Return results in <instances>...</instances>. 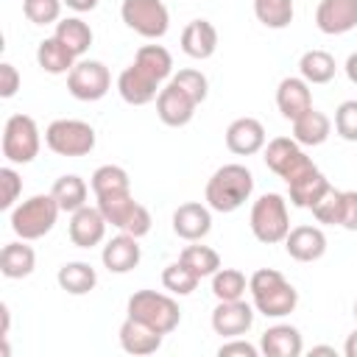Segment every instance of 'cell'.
Here are the masks:
<instances>
[{
	"mask_svg": "<svg viewBox=\"0 0 357 357\" xmlns=\"http://www.w3.org/2000/svg\"><path fill=\"white\" fill-rule=\"evenodd\" d=\"M0 184H3V195H0V206L3 209H14V201L22 192V178L14 167H0Z\"/></svg>",
	"mask_w": 357,
	"mask_h": 357,
	"instance_id": "cell-43",
	"label": "cell"
},
{
	"mask_svg": "<svg viewBox=\"0 0 357 357\" xmlns=\"http://www.w3.org/2000/svg\"><path fill=\"white\" fill-rule=\"evenodd\" d=\"M98 209L103 212V218L117 226L120 231H128L134 237H145L151 231V212L134 201L131 190H123V192H109V195H98L95 198Z\"/></svg>",
	"mask_w": 357,
	"mask_h": 357,
	"instance_id": "cell-6",
	"label": "cell"
},
{
	"mask_svg": "<svg viewBox=\"0 0 357 357\" xmlns=\"http://www.w3.org/2000/svg\"><path fill=\"white\" fill-rule=\"evenodd\" d=\"M259 351L265 357H298L304 351L301 332L290 324H273L259 337Z\"/></svg>",
	"mask_w": 357,
	"mask_h": 357,
	"instance_id": "cell-22",
	"label": "cell"
},
{
	"mask_svg": "<svg viewBox=\"0 0 357 357\" xmlns=\"http://www.w3.org/2000/svg\"><path fill=\"white\" fill-rule=\"evenodd\" d=\"M248 290V279L243 271L237 268H218L212 273V296L218 301H234V298H243Z\"/></svg>",
	"mask_w": 357,
	"mask_h": 357,
	"instance_id": "cell-34",
	"label": "cell"
},
{
	"mask_svg": "<svg viewBox=\"0 0 357 357\" xmlns=\"http://www.w3.org/2000/svg\"><path fill=\"white\" fill-rule=\"evenodd\" d=\"M212 229V209L198 201H187L173 212V231L187 243H201Z\"/></svg>",
	"mask_w": 357,
	"mask_h": 357,
	"instance_id": "cell-17",
	"label": "cell"
},
{
	"mask_svg": "<svg viewBox=\"0 0 357 357\" xmlns=\"http://www.w3.org/2000/svg\"><path fill=\"white\" fill-rule=\"evenodd\" d=\"M106 226L109 220L103 218V212L98 206H81L75 212H70V226H67V234L73 240V245L78 248H95L103 243L106 237Z\"/></svg>",
	"mask_w": 357,
	"mask_h": 357,
	"instance_id": "cell-14",
	"label": "cell"
},
{
	"mask_svg": "<svg viewBox=\"0 0 357 357\" xmlns=\"http://www.w3.org/2000/svg\"><path fill=\"white\" fill-rule=\"evenodd\" d=\"M50 192H53V198H56V204H59L61 212H75V209H81V206L86 204L89 187H86V181H84L81 176L64 173V176H59V178L53 181Z\"/></svg>",
	"mask_w": 357,
	"mask_h": 357,
	"instance_id": "cell-30",
	"label": "cell"
},
{
	"mask_svg": "<svg viewBox=\"0 0 357 357\" xmlns=\"http://www.w3.org/2000/svg\"><path fill=\"white\" fill-rule=\"evenodd\" d=\"M354 318H357V301H354Z\"/></svg>",
	"mask_w": 357,
	"mask_h": 357,
	"instance_id": "cell-52",
	"label": "cell"
},
{
	"mask_svg": "<svg viewBox=\"0 0 357 357\" xmlns=\"http://www.w3.org/2000/svg\"><path fill=\"white\" fill-rule=\"evenodd\" d=\"M340 209H343V190H335L329 184V190L312 206V218L326 226H340Z\"/></svg>",
	"mask_w": 357,
	"mask_h": 357,
	"instance_id": "cell-39",
	"label": "cell"
},
{
	"mask_svg": "<svg viewBox=\"0 0 357 357\" xmlns=\"http://www.w3.org/2000/svg\"><path fill=\"white\" fill-rule=\"evenodd\" d=\"M335 56L326 50H307L298 59V75L312 86V84H329L335 78Z\"/></svg>",
	"mask_w": 357,
	"mask_h": 357,
	"instance_id": "cell-32",
	"label": "cell"
},
{
	"mask_svg": "<svg viewBox=\"0 0 357 357\" xmlns=\"http://www.w3.org/2000/svg\"><path fill=\"white\" fill-rule=\"evenodd\" d=\"M64 0H22V14L33 25H53L61 17Z\"/></svg>",
	"mask_w": 357,
	"mask_h": 357,
	"instance_id": "cell-40",
	"label": "cell"
},
{
	"mask_svg": "<svg viewBox=\"0 0 357 357\" xmlns=\"http://www.w3.org/2000/svg\"><path fill=\"white\" fill-rule=\"evenodd\" d=\"M89 187H92V192H95V198H98V195L131 190V178H128V173H126L120 165H100V167L92 173Z\"/></svg>",
	"mask_w": 357,
	"mask_h": 357,
	"instance_id": "cell-36",
	"label": "cell"
},
{
	"mask_svg": "<svg viewBox=\"0 0 357 357\" xmlns=\"http://www.w3.org/2000/svg\"><path fill=\"white\" fill-rule=\"evenodd\" d=\"M170 81H173L176 86H181L187 95H192L198 103H204V100H206V95H209V81H206V75H204L201 70H192V67L178 70Z\"/></svg>",
	"mask_w": 357,
	"mask_h": 357,
	"instance_id": "cell-41",
	"label": "cell"
},
{
	"mask_svg": "<svg viewBox=\"0 0 357 357\" xmlns=\"http://www.w3.org/2000/svg\"><path fill=\"white\" fill-rule=\"evenodd\" d=\"M226 148L237 156H254L265 148V126L257 117H237L226 128Z\"/></svg>",
	"mask_w": 357,
	"mask_h": 357,
	"instance_id": "cell-19",
	"label": "cell"
},
{
	"mask_svg": "<svg viewBox=\"0 0 357 357\" xmlns=\"http://www.w3.org/2000/svg\"><path fill=\"white\" fill-rule=\"evenodd\" d=\"M178 259H181L192 273H198L201 279H204V276H212V273L220 268V254H218L215 248L198 245V243L187 245V248L178 254Z\"/></svg>",
	"mask_w": 357,
	"mask_h": 357,
	"instance_id": "cell-37",
	"label": "cell"
},
{
	"mask_svg": "<svg viewBox=\"0 0 357 357\" xmlns=\"http://www.w3.org/2000/svg\"><path fill=\"white\" fill-rule=\"evenodd\" d=\"M254 14L265 28L282 31L293 22V0H254Z\"/></svg>",
	"mask_w": 357,
	"mask_h": 357,
	"instance_id": "cell-35",
	"label": "cell"
},
{
	"mask_svg": "<svg viewBox=\"0 0 357 357\" xmlns=\"http://www.w3.org/2000/svg\"><path fill=\"white\" fill-rule=\"evenodd\" d=\"M61 45H67L73 53H75V59L78 56H84L89 47H92V28L81 20V17H67V20H59L56 22V33H53Z\"/></svg>",
	"mask_w": 357,
	"mask_h": 357,
	"instance_id": "cell-31",
	"label": "cell"
},
{
	"mask_svg": "<svg viewBox=\"0 0 357 357\" xmlns=\"http://www.w3.org/2000/svg\"><path fill=\"white\" fill-rule=\"evenodd\" d=\"M134 64H139L142 70H148L162 84L173 78V56L162 45H142L137 50V56H134Z\"/></svg>",
	"mask_w": 357,
	"mask_h": 357,
	"instance_id": "cell-33",
	"label": "cell"
},
{
	"mask_svg": "<svg viewBox=\"0 0 357 357\" xmlns=\"http://www.w3.org/2000/svg\"><path fill=\"white\" fill-rule=\"evenodd\" d=\"M181 50L190 59H198V61L215 56V50H218V28L209 20L187 22L184 31H181Z\"/></svg>",
	"mask_w": 357,
	"mask_h": 357,
	"instance_id": "cell-24",
	"label": "cell"
},
{
	"mask_svg": "<svg viewBox=\"0 0 357 357\" xmlns=\"http://www.w3.org/2000/svg\"><path fill=\"white\" fill-rule=\"evenodd\" d=\"M36 64L50 75H64L75 67V53L67 45H61L56 36H47L36 47Z\"/></svg>",
	"mask_w": 357,
	"mask_h": 357,
	"instance_id": "cell-29",
	"label": "cell"
},
{
	"mask_svg": "<svg viewBox=\"0 0 357 357\" xmlns=\"http://www.w3.org/2000/svg\"><path fill=\"white\" fill-rule=\"evenodd\" d=\"M64 6L73 8V11H78V14H84V11H92L98 6V0H64Z\"/></svg>",
	"mask_w": 357,
	"mask_h": 357,
	"instance_id": "cell-47",
	"label": "cell"
},
{
	"mask_svg": "<svg viewBox=\"0 0 357 357\" xmlns=\"http://www.w3.org/2000/svg\"><path fill=\"white\" fill-rule=\"evenodd\" d=\"M120 346H123V351H128V354H134V357H145V354H153V351H159V346H162V337L165 335H159L156 329H151L148 324H142V321H137V318H126L123 324H120Z\"/></svg>",
	"mask_w": 357,
	"mask_h": 357,
	"instance_id": "cell-23",
	"label": "cell"
},
{
	"mask_svg": "<svg viewBox=\"0 0 357 357\" xmlns=\"http://www.w3.org/2000/svg\"><path fill=\"white\" fill-rule=\"evenodd\" d=\"M36 268V254L28 245V240H17V243H6L0 251V273L6 279H25L31 276Z\"/></svg>",
	"mask_w": 357,
	"mask_h": 357,
	"instance_id": "cell-27",
	"label": "cell"
},
{
	"mask_svg": "<svg viewBox=\"0 0 357 357\" xmlns=\"http://www.w3.org/2000/svg\"><path fill=\"white\" fill-rule=\"evenodd\" d=\"M0 318H3V326H0V337H8V326H11V310H8V304H6V301L0 304Z\"/></svg>",
	"mask_w": 357,
	"mask_h": 357,
	"instance_id": "cell-49",
	"label": "cell"
},
{
	"mask_svg": "<svg viewBox=\"0 0 357 357\" xmlns=\"http://www.w3.org/2000/svg\"><path fill=\"white\" fill-rule=\"evenodd\" d=\"M329 134H332V120L324 112H318L315 106L293 120V139L298 145H307V148L324 145L329 139Z\"/></svg>",
	"mask_w": 357,
	"mask_h": 357,
	"instance_id": "cell-26",
	"label": "cell"
},
{
	"mask_svg": "<svg viewBox=\"0 0 357 357\" xmlns=\"http://www.w3.org/2000/svg\"><path fill=\"white\" fill-rule=\"evenodd\" d=\"M201 103L192 98V95H187L181 86H176L173 81H167L162 89H159V95H156V114H159V120L165 123V126H170V128H181V126H187L192 117H195V109H198Z\"/></svg>",
	"mask_w": 357,
	"mask_h": 357,
	"instance_id": "cell-12",
	"label": "cell"
},
{
	"mask_svg": "<svg viewBox=\"0 0 357 357\" xmlns=\"http://www.w3.org/2000/svg\"><path fill=\"white\" fill-rule=\"evenodd\" d=\"M59 212L61 209H59L53 192L31 195V198H25L22 204H17L11 209V231L20 240H39V237H45L56 226Z\"/></svg>",
	"mask_w": 357,
	"mask_h": 357,
	"instance_id": "cell-4",
	"label": "cell"
},
{
	"mask_svg": "<svg viewBox=\"0 0 357 357\" xmlns=\"http://www.w3.org/2000/svg\"><path fill=\"white\" fill-rule=\"evenodd\" d=\"M139 259H142L139 237H134L128 231H120L117 237H112L100 251V262L109 273H128L139 265Z\"/></svg>",
	"mask_w": 357,
	"mask_h": 357,
	"instance_id": "cell-18",
	"label": "cell"
},
{
	"mask_svg": "<svg viewBox=\"0 0 357 357\" xmlns=\"http://www.w3.org/2000/svg\"><path fill=\"white\" fill-rule=\"evenodd\" d=\"M218 354H220V357H234V354H237V357H257L259 349H257L254 343L243 340V337H229L226 343H220Z\"/></svg>",
	"mask_w": 357,
	"mask_h": 357,
	"instance_id": "cell-44",
	"label": "cell"
},
{
	"mask_svg": "<svg viewBox=\"0 0 357 357\" xmlns=\"http://www.w3.org/2000/svg\"><path fill=\"white\" fill-rule=\"evenodd\" d=\"M126 312H128V318L148 324L159 335H170L181 324V310H178V301L173 298V293L167 296V293H156V290H137L128 298Z\"/></svg>",
	"mask_w": 357,
	"mask_h": 357,
	"instance_id": "cell-3",
	"label": "cell"
},
{
	"mask_svg": "<svg viewBox=\"0 0 357 357\" xmlns=\"http://www.w3.org/2000/svg\"><path fill=\"white\" fill-rule=\"evenodd\" d=\"M45 145L59 156H86L95 148V128L84 120L61 117L45 128Z\"/></svg>",
	"mask_w": 357,
	"mask_h": 357,
	"instance_id": "cell-8",
	"label": "cell"
},
{
	"mask_svg": "<svg viewBox=\"0 0 357 357\" xmlns=\"http://www.w3.org/2000/svg\"><path fill=\"white\" fill-rule=\"evenodd\" d=\"M329 190V178L312 165L310 170H304L301 176H296L293 181H287V192H290V204L298 209H312L318 204V198Z\"/></svg>",
	"mask_w": 357,
	"mask_h": 357,
	"instance_id": "cell-25",
	"label": "cell"
},
{
	"mask_svg": "<svg viewBox=\"0 0 357 357\" xmlns=\"http://www.w3.org/2000/svg\"><path fill=\"white\" fill-rule=\"evenodd\" d=\"M262 151H265V156H262L265 167L271 173H276L284 184L312 167V159L301 151V145L293 137H273Z\"/></svg>",
	"mask_w": 357,
	"mask_h": 357,
	"instance_id": "cell-10",
	"label": "cell"
},
{
	"mask_svg": "<svg viewBox=\"0 0 357 357\" xmlns=\"http://www.w3.org/2000/svg\"><path fill=\"white\" fill-rule=\"evenodd\" d=\"M343 354L346 357H357V329L346 337V346H343Z\"/></svg>",
	"mask_w": 357,
	"mask_h": 357,
	"instance_id": "cell-50",
	"label": "cell"
},
{
	"mask_svg": "<svg viewBox=\"0 0 357 357\" xmlns=\"http://www.w3.org/2000/svg\"><path fill=\"white\" fill-rule=\"evenodd\" d=\"M310 354H332L335 357V346H312Z\"/></svg>",
	"mask_w": 357,
	"mask_h": 357,
	"instance_id": "cell-51",
	"label": "cell"
},
{
	"mask_svg": "<svg viewBox=\"0 0 357 357\" xmlns=\"http://www.w3.org/2000/svg\"><path fill=\"white\" fill-rule=\"evenodd\" d=\"M254 192V176L245 165H223L218 167L204 190V201L212 212H234L240 209Z\"/></svg>",
	"mask_w": 357,
	"mask_h": 357,
	"instance_id": "cell-1",
	"label": "cell"
},
{
	"mask_svg": "<svg viewBox=\"0 0 357 357\" xmlns=\"http://www.w3.org/2000/svg\"><path fill=\"white\" fill-rule=\"evenodd\" d=\"M315 25L326 36H340L357 28V0H321L315 8Z\"/></svg>",
	"mask_w": 357,
	"mask_h": 357,
	"instance_id": "cell-16",
	"label": "cell"
},
{
	"mask_svg": "<svg viewBox=\"0 0 357 357\" xmlns=\"http://www.w3.org/2000/svg\"><path fill=\"white\" fill-rule=\"evenodd\" d=\"M56 282H59V287H61L64 293H70V296H86L89 290H95L98 273H95V268H92L89 262L75 259V262H64V265L59 268Z\"/></svg>",
	"mask_w": 357,
	"mask_h": 357,
	"instance_id": "cell-28",
	"label": "cell"
},
{
	"mask_svg": "<svg viewBox=\"0 0 357 357\" xmlns=\"http://www.w3.org/2000/svg\"><path fill=\"white\" fill-rule=\"evenodd\" d=\"M343 70H346V78L351 81V84H357V50L346 59V64H343Z\"/></svg>",
	"mask_w": 357,
	"mask_h": 357,
	"instance_id": "cell-48",
	"label": "cell"
},
{
	"mask_svg": "<svg viewBox=\"0 0 357 357\" xmlns=\"http://www.w3.org/2000/svg\"><path fill=\"white\" fill-rule=\"evenodd\" d=\"M112 86V75H109V67L103 61H95V59H81L75 61V67L67 73V92L75 98V100H100Z\"/></svg>",
	"mask_w": 357,
	"mask_h": 357,
	"instance_id": "cell-11",
	"label": "cell"
},
{
	"mask_svg": "<svg viewBox=\"0 0 357 357\" xmlns=\"http://www.w3.org/2000/svg\"><path fill=\"white\" fill-rule=\"evenodd\" d=\"M198 282H201V276L192 273L181 259H178V262H170V265L162 271V284H165V290L173 293V296H190V293L198 287Z\"/></svg>",
	"mask_w": 357,
	"mask_h": 357,
	"instance_id": "cell-38",
	"label": "cell"
},
{
	"mask_svg": "<svg viewBox=\"0 0 357 357\" xmlns=\"http://www.w3.org/2000/svg\"><path fill=\"white\" fill-rule=\"evenodd\" d=\"M276 106H279V114L293 123L307 109H312V89H310V84L301 75L282 78L279 86H276Z\"/></svg>",
	"mask_w": 357,
	"mask_h": 357,
	"instance_id": "cell-20",
	"label": "cell"
},
{
	"mask_svg": "<svg viewBox=\"0 0 357 357\" xmlns=\"http://www.w3.org/2000/svg\"><path fill=\"white\" fill-rule=\"evenodd\" d=\"M254 326V307L243 298L234 301H218L212 310V329L220 337H240Z\"/></svg>",
	"mask_w": 357,
	"mask_h": 357,
	"instance_id": "cell-15",
	"label": "cell"
},
{
	"mask_svg": "<svg viewBox=\"0 0 357 357\" xmlns=\"http://www.w3.org/2000/svg\"><path fill=\"white\" fill-rule=\"evenodd\" d=\"M284 251L296 262H315L326 254V234L318 226H296L284 237Z\"/></svg>",
	"mask_w": 357,
	"mask_h": 357,
	"instance_id": "cell-21",
	"label": "cell"
},
{
	"mask_svg": "<svg viewBox=\"0 0 357 357\" xmlns=\"http://www.w3.org/2000/svg\"><path fill=\"white\" fill-rule=\"evenodd\" d=\"M254 310L265 318H284L298 304V290L273 268H259L248 279Z\"/></svg>",
	"mask_w": 357,
	"mask_h": 357,
	"instance_id": "cell-2",
	"label": "cell"
},
{
	"mask_svg": "<svg viewBox=\"0 0 357 357\" xmlns=\"http://www.w3.org/2000/svg\"><path fill=\"white\" fill-rule=\"evenodd\" d=\"M159 89H162V81H156L148 70H142L134 61L117 75V92L128 106H145V103L156 100Z\"/></svg>",
	"mask_w": 357,
	"mask_h": 357,
	"instance_id": "cell-13",
	"label": "cell"
},
{
	"mask_svg": "<svg viewBox=\"0 0 357 357\" xmlns=\"http://www.w3.org/2000/svg\"><path fill=\"white\" fill-rule=\"evenodd\" d=\"M42 134L31 114H11L3 128V156L11 165H28L39 156Z\"/></svg>",
	"mask_w": 357,
	"mask_h": 357,
	"instance_id": "cell-7",
	"label": "cell"
},
{
	"mask_svg": "<svg viewBox=\"0 0 357 357\" xmlns=\"http://www.w3.org/2000/svg\"><path fill=\"white\" fill-rule=\"evenodd\" d=\"M335 131L346 142H357V100H343L335 109Z\"/></svg>",
	"mask_w": 357,
	"mask_h": 357,
	"instance_id": "cell-42",
	"label": "cell"
},
{
	"mask_svg": "<svg viewBox=\"0 0 357 357\" xmlns=\"http://www.w3.org/2000/svg\"><path fill=\"white\" fill-rule=\"evenodd\" d=\"M120 17L134 33L145 39H162L170 28V11L162 0H123Z\"/></svg>",
	"mask_w": 357,
	"mask_h": 357,
	"instance_id": "cell-9",
	"label": "cell"
},
{
	"mask_svg": "<svg viewBox=\"0 0 357 357\" xmlns=\"http://www.w3.org/2000/svg\"><path fill=\"white\" fill-rule=\"evenodd\" d=\"M248 226H251V234L265 243V245H273V243H284L287 231H290V215H287V201L284 195L279 192H265L254 201L251 206V215H248Z\"/></svg>",
	"mask_w": 357,
	"mask_h": 357,
	"instance_id": "cell-5",
	"label": "cell"
},
{
	"mask_svg": "<svg viewBox=\"0 0 357 357\" xmlns=\"http://www.w3.org/2000/svg\"><path fill=\"white\" fill-rule=\"evenodd\" d=\"M340 229L357 231V190H343V209H340Z\"/></svg>",
	"mask_w": 357,
	"mask_h": 357,
	"instance_id": "cell-45",
	"label": "cell"
},
{
	"mask_svg": "<svg viewBox=\"0 0 357 357\" xmlns=\"http://www.w3.org/2000/svg\"><path fill=\"white\" fill-rule=\"evenodd\" d=\"M17 89H20V73H17L14 64L3 61V64H0V98L8 100V98L17 95Z\"/></svg>",
	"mask_w": 357,
	"mask_h": 357,
	"instance_id": "cell-46",
	"label": "cell"
}]
</instances>
